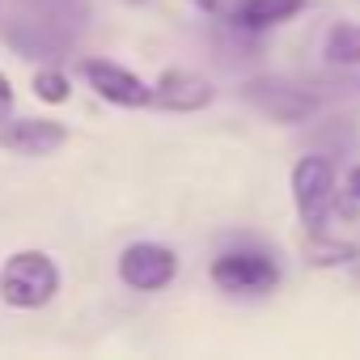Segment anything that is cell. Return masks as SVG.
Returning <instances> with one entry per match:
<instances>
[{"mask_svg": "<svg viewBox=\"0 0 360 360\" xmlns=\"http://www.w3.org/2000/svg\"><path fill=\"white\" fill-rule=\"evenodd\" d=\"M305 9V0H242L238 5V18H233V26L238 30H271V26H280V22H288V18H297Z\"/></svg>", "mask_w": 360, "mask_h": 360, "instance_id": "obj_10", "label": "cell"}, {"mask_svg": "<svg viewBox=\"0 0 360 360\" xmlns=\"http://www.w3.org/2000/svg\"><path fill=\"white\" fill-rule=\"evenodd\" d=\"M212 280H217V288H225V292H238V297L246 292V297H255V292L276 288L280 267H276V259L263 255V250H225V255L212 263Z\"/></svg>", "mask_w": 360, "mask_h": 360, "instance_id": "obj_4", "label": "cell"}, {"mask_svg": "<svg viewBox=\"0 0 360 360\" xmlns=\"http://www.w3.org/2000/svg\"><path fill=\"white\" fill-rule=\"evenodd\" d=\"M68 140V127L56 119H13L0 123V148H9L18 157H47Z\"/></svg>", "mask_w": 360, "mask_h": 360, "instance_id": "obj_8", "label": "cell"}, {"mask_svg": "<svg viewBox=\"0 0 360 360\" xmlns=\"http://www.w3.org/2000/svg\"><path fill=\"white\" fill-rule=\"evenodd\" d=\"M85 81L98 98H106L115 106H148L153 102V85H144L136 72H127L110 60H85Z\"/></svg>", "mask_w": 360, "mask_h": 360, "instance_id": "obj_7", "label": "cell"}, {"mask_svg": "<svg viewBox=\"0 0 360 360\" xmlns=\"http://www.w3.org/2000/svg\"><path fill=\"white\" fill-rule=\"evenodd\" d=\"M0 39H5L22 60H64L68 47H72V34L39 22V18H9V22H0Z\"/></svg>", "mask_w": 360, "mask_h": 360, "instance_id": "obj_6", "label": "cell"}, {"mask_svg": "<svg viewBox=\"0 0 360 360\" xmlns=\"http://www.w3.org/2000/svg\"><path fill=\"white\" fill-rule=\"evenodd\" d=\"M68 89H72V85H68L64 72H56V68H39V72H34V94H39L43 102H64Z\"/></svg>", "mask_w": 360, "mask_h": 360, "instance_id": "obj_13", "label": "cell"}, {"mask_svg": "<svg viewBox=\"0 0 360 360\" xmlns=\"http://www.w3.org/2000/svg\"><path fill=\"white\" fill-rule=\"evenodd\" d=\"M330 200H335V165L326 157H301L292 169V204L301 225L318 233L330 212Z\"/></svg>", "mask_w": 360, "mask_h": 360, "instance_id": "obj_3", "label": "cell"}, {"mask_svg": "<svg viewBox=\"0 0 360 360\" xmlns=\"http://www.w3.org/2000/svg\"><path fill=\"white\" fill-rule=\"evenodd\" d=\"M60 292V271L43 250H18L0 267V301L13 309H39Z\"/></svg>", "mask_w": 360, "mask_h": 360, "instance_id": "obj_1", "label": "cell"}, {"mask_svg": "<svg viewBox=\"0 0 360 360\" xmlns=\"http://www.w3.org/2000/svg\"><path fill=\"white\" fill-rule=\"evenodd\" d=\"M212 98H217L212 85L195 72H183V68L161 72V81L153 85V102L161 110H204V106H212Z\"/></svg>", "mask_w": 360, "mask_h": 360, "instance_id": "obj_9", "label": "cell"}, {"mask_svg": "<svg viewBox=\"0 0 360 360\" xmlns=\"http://www.w3.org/2000/svg\"><path fill=\"white\" fill-rule=\"evenodd\" d=\"M178 276V255L157 242H136L119 255V280L136 292H157Z\"/></svg>", "mask_w": 360, "mask_h": 360, "instance_id": "obj_5", "label": "cell"}, {"mask_svg": "<svg viewBox=\"0 0 360 360\" xmlns=\"http://www.w3.org/2000/svg\"><path fill=\"white\" fill-rule=\"evenodd\" d=\"M326 60L330 64H360V26L343 22L326 34Z\"/></svg>", "mask_w": 360, "mask_h": 360, "instance_id": "obj_12", "label": "cell"}, {"mask_svg": "<svg viewBox=\"0 0 360 360\" xmlns=\"http://www.w3.org/2000/svg\"><path fill=\"white\" fill-rule=\"evenodd\" d=\"M309 259H314V263H347V259H356V246H343V242H314V246H309Z\"/></svg>", "mask_w": 360, "mask_h": 360, "instance_id": "obj_14", "label": "cell"}, {"mask_svg": "<svg viewBox=\"0 0 360 360\" xmlns=\"http://www.w3.org/2000/svg\"><path fill=\"white\" fill-rule=\"evenodd\" d=\"M195 5H200V9H208V13H217V9H221V0H195Z\"/></svg>", "mask_w": 360, "mask_h": 360, "instance_id": "obj_17", "label": "cell"}, {"mask_svg": "<svg viewBox=\"0 0 360 360\" xmlns=\"http://www.w3.org/2000/svg\"><path fill=\"white\" fill-rule=\"evenodd\" d=\"M123 5H148V0H123Z\"/></svg>", "mask_w": 360, "mask_h": 360, "instance_id": "obj_18", "label": "cell"}, {"mask_svg": "<svg viewBox=\"0 0 360 360\" xmlns=\"http://www.w3.org/2000/svg\"><path fill=\"white\" fill-rule=\"evenodd\" d=\"M347 187H352V195H356V204H360V165L352 169V178H347Z\"/></svg>", "mask_w": 360, "mask_h": 360, "instance_id": "obj_16", "label": "cell"}, {"mask_svg": "<svg viewBox=\"0 0 360 360\" xmlns=\"http://www.w3.org/2000/svg\"><path fill=\"white\" fill-rule=\"evenodd\" d=\"M9 106H13V85H9V77L0 72V119L9 115Z\"/></svg>", "mask_w": 360, "mask_h": 360, "instance_id": "obj_15", "label": "cell"}, {"mask_svg": "<svg viewBox=\"0 0 360 360\" xmlns=\"http://www.w3.org/2000/svg\"><path fill=\"white\" fill-rule=\"evenodd\" d=\"M246 102L259 106L267 119L276 123H305L318 115V94L314 89H301L292 81H280V77H255L242 85Z\"/></svg>", "mask_w": 360, "mask_h": 360, "instance_id": "obj_2", "label": "cell"}, {"mask_svg": "<svg viewBox=\"0 0 360 360\" xmlns=\"http://www.w3.org/2000/svg\"><path fill=\"white\" fill-rule=\"evenodd\" d=\"M22 5L30 9V18H39V22H47V26H56V30H64L72 39L89 26V5L85 0H22Z\"/></svg>", "mask_w": 360, "mask_h": 360, "instance_id": "obj_11", "label": "cell"}]
</instances>
